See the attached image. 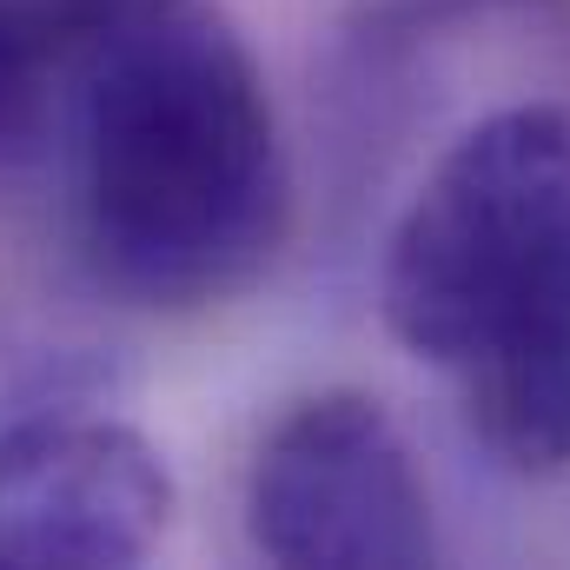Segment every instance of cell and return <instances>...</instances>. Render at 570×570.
I'll return each instance as SVG.
<instances>
[{"label":"cell","mask_w":570,"mask_h":570,"mask_svg":"<svg viewBox=\"0 0 570 570\" xmlns=\"http://www.w3.org/2000/svg\"><path fill=\"white\" fill-rule=\"evenodd\" d=\"M464 13H531V20L570 33V0H385L379 7V20L399 33H419L425 20H464Z\"/></svg>","instance_id":"8992f818"},{"label":"cell","mask_w":570,"mask_h":570,"mask_svg":"<svg viewBox=\"0 0 570 570\" xmlns=\"http://www.w3.org/2000/svg\"><path fill=\"white\" fill-rule=\"evenodd\" d=\"M253 551L292 570L431 564V498L405 431L365 392L298 399L246 478Z\"/></svg>","instance_id":"3957f363"},{"label":"cell","mask_w":570,"mask_h":570,"mask_svg":"<svg viewBox=\"0 0 570 570\" xmlns=\"http://www.w3.org/2000/svg\"><path fill=\"white\" fill-rule=\"evenodd\" d=\"M385 325L438 365L471 438L511 471L570 464V107L478 120L385 246Z\"/></svg>","instance_id":"7a4b0ae2"},{"label":"cell","mask_w":570,"mask_h":570,"mask_svg":"<svg viewBox=\"0 0 570 570\" xmlns=\"http://www.w3.org/2000/svg\"><path fill=\"white\" fill-rule=\"evenodd\" d=\"M173 524V471L134 425L27 419L0 431V564H140Z\"/></svg>","instance_id":"277c9868"},{"label":"cell","mask_w":570,"mask_h":570,"mask_svg":"<svg viewBox=\"0 0 570 570\" xmlns=\"http://www.w3.org/2000/svg\"><path fill=\"white\" fill-rule=\"evenodd\" d=\"M114 0H0V159L60 120L67 73Z\"/></svg>","instance_id":"5b68a950"},{"label":"cell","mask_w":570,"mask_h":570,"mask_svg":"<svg viewBox=\"0 0 570 570\" xmlns=\"http://www.w3.org/2000/svg\"><path fill=\"white\" fill-rule=\"evenodd\" d=\"M87 266L146 312H199L273 266L292 213L259 60L206 0H114L60 94Z\"/></svg>","instance_id":"6da1fadb"}]
</instances>
